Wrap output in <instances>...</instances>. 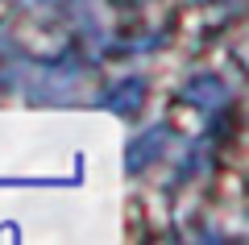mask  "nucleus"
Segmentation results:
<instances>
[{
    "label": "nucleus",
    "mask_w": 249,
    "mask_h": 245,
    "mask_svg": "<svg viewBox=\"0 0 249 245\" xmlns=\"http://www.w3.org/2000/svg\"><path fill=\"white\" fill-rule=\"evenodd\" d=\"M142 96H145V79L133 75V79H124V83H116V88L104 96V104L116 108L121 116H129V113H137V108H142Z\"/></svg>",
    "instance_id": "nucleus-3"
},
{
    "label": "nucleus",
    "mask_w": 249,
    "mask_h": 245,
    "mask_svg": "<svg viewBox=\"0 0 249 245\" xmlns=\"http://www.w3.org/2000/svg\"><path fill=\"white\" fill-rule=\"evenodd\" d=\"M166 125H158L154 133H145V137H137L133 146H129V154H124V162H129V170H142L145 162H154V158L162 154V146H166Z\"/></svg>",
    "instance_id": "nucleus-2"
},
{
    "label": "nucleus",
    "mask_w": 249,
    "mask_h": 245,
    "mask_svg": "<svg viewBox=\"0 0 249 245\" xmlns=\"http://www.w3.org/2000/svg\"><path fill=\"white\" fill-rule=\"evenodd\" d=\"M183 100H187V104H196V108H220L224 104V83L216 75H196L183 88Z\"/></svg>",
    "instance_id": "nucleus-1"
}]
</instances>
